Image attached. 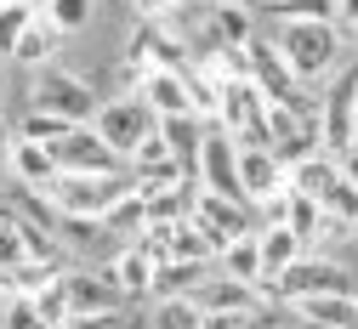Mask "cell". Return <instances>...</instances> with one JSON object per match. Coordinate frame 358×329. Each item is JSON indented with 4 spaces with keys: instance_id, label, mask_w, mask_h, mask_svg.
<instances>
[{
    "instance_id": "cell-1",
    "label": "cell",
    "mask_w": 358,
    "mask_h": 329,
    "mask_svg": "<svg viewBox=\"0 0 358 329\" xmlns=\"http://www.w3.org/2000/svg\"><path fill=\"white\" fill-rule=\"evenodd\" d=\"M131 170H108V176H92V170H57L46 182V199L57 216H108L125 193H131Z\"/></svg>"
},
{
    "instance_id": "cell-2",
    "label": "cell",
    "mask_w": 358,
    "mask_h": 329,
    "mask_svg": "<svg viewBox=\"0 0 358 329\" xmlns=\"http://www.w3.org/2000/svg\"><path fill=\"white\" fill-rule=\"evenodd\" d=\"M336 29L341 23H285L279 29V52H285V63L296 68L301 85H313V80H324V74L341 68V34Z\"/></svg>"
},
{
    "instance_id": "cell-3",
    "label": "cell",
    "mask_w": 358,
    "mask_h": 329,
    "mask_svg": "<svg viewBox=\"0 0 358 329\" xmlns=\"http://www.w3.org/2000/svg\"><path fill=\"white\" fill-rule=\"evenodd\" d=\"M336 290H352V278H347L341 261H330V256H296L273 284H267V301H273V307H296L307 295H336Z\"/></svg>"
},
{
    "instance_id": "cell-4",
    "label": "cell",
    "mask_w": 358,
    "mask_h": 329,
    "mask_svg": "<svg viewBox=\"0 0 358 329\" xmlns=\"http://www.w3.org/2000/svg\"><path fill=\"white\" fill-rule=\"evenodd\" d=\"M216 125L234 136L239 148H267V97L256 80H222V108Z\"/></svg>"
},
{
    "instance_id": "cell-5",
    "label": "cell",
    "mask_w": 358,
    "mask_h": 329,
    "mask_svg": "<svg viewBox=\"0 0 358 329\" xmlns=\"http://www.w3.org/2000/svg\"><path fill=\"white\" fill-rule=\"evenodd\" d=\"M92 125H97L103 142L131 165V154H137L148 136L159 131V114H154L143 97H114V103H103V108H97V119H92Z\"/></svg>"
},
{
    "instance_id": "cell-6",
    "label": "cell",
    "mask_w": 358,
    "mask_h": 329,
    "mask_svg": "<svg viewBox=\"0 0 358 329\" xmlns=\"http://www.w3.org/2000/svg\"><path fill=\"white\" fill-rule=\"evenodd\" d=\"M34 108H52V114H63V119H74V125H92L103 103H97L92 80H80V74H69V68H40V74H34Z\"/></svg>"
},
{
    "instance_id": "cell-7",
    "label": "cell",
    "mask_w": 358,
    "mask_h": 329,
    "mask_svg": "<svg viewBox=\"0 0 358 329\" xmlns=\"http://www.w3.org/2000/svg\"><path fill=\"white\" fill-rule=\"evenodd\" d=\"M194 221L210 233L216 256H222V244H234V239H245V233L262 227L250 199H228V193H210V187H199V193H194Z\"/></svg>"
},
{
    "instance_id": "cell-8",
    "label": "cell",
    "mask_w": 358,
    "mask_h": 329,
    "mask_svg": "<svg viewBox=\"0 0 358 329\" xmlns=\"http://www.w3.org/2000/svg\"><path fill=\"white\" fill-rule=\"evenodd\" d=\"M250 80L262 85V97L267 103H290V108H319L301 91V80H296V68L285 63V52L273 40H250Z\"/></svg>"
},
{
    "instance_id": "cell-9",
    "label": "cell",
    "mask_w": 358,
    "mask_h": 329,
    "mask_svg": "<svg viewBox=\"0 0 358 329\" xmlns=\"http://www.w3.org/2000/svg\"><path fill=\"white\" fill-rule=\"evenodd\" d=\"M199 187H210V193H228V199H245L239 187V142L228 131H222L216 119L205 125V148H199Z\"/></svg>"
},
{
    "instance_id": "cell-10",
    "label": "cell",
    "mask_w": 358,
    "mask_h": 329,
    "mask_svg": "<svg viewBox=\"0 0 358 329\" xmlns=\"http://www.w3.org/2000/svg\"><path fill=\"white\" fill-rule=\"evenodd\" d=\"M52 159H57V170H92V176H108V170H131L103 136H97V125H74L63 142H52Z\"/></svg>"
},
{
    "instance_id": "cell-11",
    "label": "cell",
    "mask_w": 358,
    "mask_h": 329,
    "mask_svg": "<svg viewBox=\"0 0 358 329\" xmlns=\"http://www.w3.org/2000/svg\"><path fill=\"white\" fill-rule=\"evenodd\" d=\"M352 91H358V68L341 74L324 97H319V136H324V154L352 148V136H358V125H352Z\"/></svg>"
},
{
    "instance_id": "cell-12",
    "label": "cell",
    "mask_w": 358,
    "mask_h": 329,
    "mask_svg": "<svg viewBox=\"0 0 358 329\" xmlns=\"http://www.w3.org/2000/svg\"><path fill=\"white\" fill-rule=\"evenodd\" d=\"M63 278H69V301H74V312H125V290L114 284L108 261H103L97 272H80V267H69Z\"/></svg>"
},
{
    "instance_id": "cell-13",
    "label": "cell",
    "mask_w": 358,
    "mask_h": 329,
    "mask_svg": "<svg viewBox=\"0 0 358 329\" xmlns=\"http://www.w3.org/2000/svg\"><path fill=\"white\" fill-rule=\"evenodd\" d=\"M194 301L210 312V307H222V312H262V307H273L267 301V290H256V284H245V278H228V272H210L205 284L194 290Z\"/></svg>"
},
{
    "instance_id": "cell-14",
    "label": "cell",
    "mask_w": 358,
    "mask_h": 329,
    "mask_svg": "<svg viewBox=\"0 0 358 329\" xmlns=\"http://www.w3.org/2000/svg\"><path fill=\"white\" fill-rule=\"evenodd\" d=\"M131 97H143L154 114H188L194 108V91H188V68H148L137 80Z\"/></svg>"
},
{
    "instance_id": "cell-15",
    "label": "cell",
    "mask_w": 358,
    "mask_h": 329,
    "mask_svg": "<svg viewBox=\"0 0 358 329\" xmlns=\"http://www.w3.org/2000/svg\"><path fill=\"white\" fill-rule=\"evenodd\" d=\"M205 125H210V119H199L194 108H188V114H159V136H165L171 159L182 165L194 182H199V148H205Z\"/></svg>"
},
{
    "instance_id": "cell-16",
    "label": "cell",
    "mask_w": 358,
    "mask_h": 329,
    "mask_svg": "<svg viewBox=\"0 0 358 329\" xmlns=\"http://www.w3.org/2000/svg\"><path fill=\"white\" fill-rule=\"evenodd\" d=\"M52 239H57V250H63V256L92 261V256H103V250H108L114 233H108V221H103V216H57V233H52Z\"/></svg>"
},
{
    "instance_id": "cell-17",
    "label": "cell",
    "mask_w": 358,
    "mask_h": 329,
    "mask_svg": "<svg viewBox=\"0 0 358 329\" xmlns=\"http://www.w3.org/2000/svg\"><path fill=\"white\" fill-rule=\"evenodd\" d=\"M239 187H245V199L262 205L267 193H279L285 187V165L273 148H239Z\"/></svg>"
},
{
    "instance_id": "cell-18",
    "label": "cell",
    "mask_w": 358,
    "mask_h": 329,
    "mask_svg": "<svg viewBox=\"0 0 358 329\" xmlns=\"http://www.w3.org/2000/svg\"><path fill=\"white\" fill-rule=\"evenodd\" d=\"M256 250H262V290H267L296 256H307V239L296 227H256Z\"/></svg>"
},
{
    "instance_id": "cell-19",
    "label": "cell",
    "mask_w": 358,
    "mask_h": 329,
    "mask_svg": "<svg viewBox=\"0 0 358 329\" xmlns=\"http://www.w3.org/2000/svg\"><path fill=\"white\" fill-rule=\"evenodd\" d=\"M154 250L148 244H137V239H131L120 256H108V272H114V284L125 290V301H143L148 295V284H154Z\"/></svg>"
},
{
    "instance_id": "cell-20",
    "label": "cell",
    "mask_w": 358,
    "mask_h": 329,
    "mask_svg": "<svg viewBox=\"0 0 358 329\" xmlns=\"http://www.w3.org/2000/svg\"><path fill=\"white\" fill-rule=\"evenodd\" d=\"M216 272V261H159L154 267V284H148V295L159 301V295H194L199 284H205V278Z\"/></svg>"
},
{
    "instance_id": "cell-21",
    "label": "cell",
    "mask_w": 358,
    "mask_h": 329,
    "mask_svg": "<svg viewBox=\"0 0 358 329\" xmlns=\"http://www.w3.org/2000/svg\"><path fill=\"white\" fill-rule=\"evenodd\" d=\"M301 323H336V329H358V290H336V295H307L296 301Z\"/></svg>"
},
{
    "instance_id": "cell-22",
    "label": "cell",
    "mask_w": 358,
    "mask_h": 329,
    "mask_svg": "<svg viewBox=\"0 0 358 329\" xmlns=\"http://www.w3.org/2000/svg\"><path fill=\"white\" fill-rule=\"evenodd\" d=\"M210 40L216 45H250L256 40L250 0H210Z\"/></svg>"
},
{
    "instance_id": "cell-23",
    "label": "cell",
    "mask_w": 358,
    "mask_h": 329,
    "mask_svg": "<svg viewBox=\"0 0 358 329\" xmlns=\"http://www.w3.org/2000/svg\"><path fill=\"white\" fill-rule=\"evenodd\" d=\"M12 176L29 182V187H46V182L57 176L52 148H46V142H29V136H17V142H12Z\"/></svg>"
},
{
    "instance_id": "cell-24",
    "label": "cell",
    "mask_w": 358,
    "mask_h": 329,
    "mask_svg": "<svg viewBox=\"0 0 358 329\" xmlns=\"http://www.w3.org/2000/svg\"><path fill=\"white\" fill-rule=\"evenodd\" d=\"M57 34H63V29H57L46 12H34V23L23 29V40H17V52H12V57H17V63H29V68H46V63H52V52H57Z\"/></svg>"
},
{
    "instance_id": "cell-25",
    "label": "cell",
    "mask_w": 358,
    "mask_h": 329,
    "mask_svg": "<svg viewBox=\"0 0 358 329\" xmlns=\"http://www.w3.org/2000/svg\"><path fill=\"white\" fill-rule=\"evenodd\" d=\"M216 267L228 272V278H245V284L262 290V250H256V233H245V239H234V244H222Z\"/></svg>"
},
{
    "instance_id": "cell-26",
    "label": "cell",
    "mask_w": 358,
    "mask_h": 329,
    "mask_svg": "<svg viewBox=\"0 0 358 329\" xmlns=\"http://www.w3.org/2000/svg\"><path fill=\"white\" fill-rule=\"evenodd\" d=\"M205 323V307L194 295H159L154 301V329H199Z\"/></svg>"
},
{
    "instance_id": "cell-27",
    "label": "cell",
    "mask_w": 358,
    "mask_h": 329,
    "mask_svg": "<svg viewBox=\"0 0 358 329\" xmlns=\"http://www.w3.org/2000/svg\"><path fill=\"white\" fill-rule=\"evenodd\" d=\"M114 239H131V233H148V199H143V187H131V193L103 216Z\"/></svg>"
},
{
    "instance_id": "cell-28",
    "label": "cell",
    "mask_w": 358,
    "mask_h": 329,
    "mask_svg": "<svg viewBox=\"0 0 358 329\" xmlns=\"http://www.w3.org/2000/svg\"><path fill=\"white\" fill-rule=\"evenodd\" d=\"M267 12L279 23H336L341 0H267Z\"/></svg>"
},
{
    "instance_id": "cell-29",
    "label": "cell",
    "mask_w": 358,
    "mask_h": 329,
    "mask_svg": "<svg viewBox=\"0 0 358 329\" xmlns=\"http://www.w3.org/2000/svg\"><path fill=\"white\" fill-rule=\"evenodd\" d=\"M74 131V119H63V114H52V108H29L23 119H17V136H29V142H63V136Z\"/></svg>"
},
{
    "instance_id": "cell-30",
    "label": "cell",
    "mask_w": 358,
    "mask_h": 329,
    "mask_svg": "<svg viewBox=\"0 0 358 329\" xmlns=\"http://www.w3.org/2000/svg\"><path fill=\"white\" fill-rule=\"evenodd\" d=\"M0 329H52V323L40 318L34 295H23V290H6V307H0Z\"/></svg>"
},
{
    "instance_id": "cell-31",
    "label": "cell",
    "mask_w": 358,
    "mask_h": 329,
    "mask_svg": "<svg viewBox=\"0 0 358 329\" xmlns=\"http://www.w3.org/2000/svg\"><path fill=\"white\" fill-rule=\"evenodd\" d=\"M34 307H40V318L57 329V323L74 312V301H69V278H52V284H40V290H34Z\"/></svg>"
},
{
    "instance_id": "cell-32",
    "label": "cell",
    "mask_w": 358,
    "mask_h": 329,
    "mask_svg": "<svg viewBox=\"0 0 358 329\" xmlns=\"http://www.w3.org/2000/svg\"><path fill=\"white\" fill-rule=\"evenodd\" d=\"M29 23H34V6H23V0L0 6V57H12V52H17V40H23Z\"/></svg>"
},
{
    "instance_id": "cell-33",
    "label": "cell",
    "mask_w": 358,
    "mask_h": 329,
    "mask_svg": "<svg viewBox=\"0 0 358 329\" xmlns=\"http://www.w3.org/2000/svg\"><path fill=\"white\" fill-rule=\"evenodd\" d=\"M319 221H324V205H319V199H307V193H296V187H290V221H285V227H296L301 239L313 244V239H319Z\"/></svg>"
},
{
    "instance_id": "cell-34",
    "label": "cell",
    "mask_w": 358,
    "mask_h": 329,
    "mask_svg": "<svg viewBox=\"0 0 358 329\" xmlns=\"http://www.w3.org/2000/svg\"><path fill=\"white\" fill-rule=\"evenodd\" d=\"M319 205H324V216H341V221L358 227V187H352L347 176H336V182L324 187V199H319Z\"/></svg>"
},
{
    "instance_id": "cell-35",
    "label": "cell",
    "mask_w": 358,
    "mask_h": 329,
    "mask_svg": "<svg viewBox=\"0 0 358 329\" xmlns=\"http://www.w3.org/2000/svg\"><path fill=\"white\" fill-rule=\"evenodd\" d=\"M46 17H52L63 34H74V29H85V23H92V0H52V6H46Z\"/></svg>"
},
{
    "instance_id": "cell-36",
    "label": "cell",
    "mask_w": 358,
    "mask_h": 329,
    "mask_svg": "<svg viewBox=\"0 0 358 329\" xmlns=\"http://www.w3.org/2000/svg\"><path fill=\"white\" fill-rule=\"evenodd\" d=\"M120 323H125L120 312H69L57 329H120Z\"/></svg>"
},
{
    "instance_id": "cell-37",
    "label": "cell",
    "mask_w": 358,
    "mask_h": 329,
    "mask_svg": "<svg viewBox=\"0 0 358 329\" xmlns=\"http://www.w3.org/2000/svg\"><path fill=\"white\" fill-rule=\"evenodd\" d=\"M131 6H137V17H148V23H165L182 6H194V0H131Z\"/></svg>"
},
{
    "instance_id": "cell-38",
    "label": "cell",
    "mask_w": 358,
    "mask_h": 329,
    "mask_svg": "<svg viewBox=\"0 0 358 329\" xmlns=\"http://www.w3.org/2000/svg\"><path fill=\"white\" fill-rule=\"evenodd\" d=\"M12 142H17V131H6V119H0V182L12 170Z\"/></svg>"
},
{
    "instance_id": "cell-39",
    "label": "cell",
    "mask_w": 358,
    "mask_h": 329,
    "mask_svg": "<svg viewBox=\"0 0 358 329\" xmlns=\"http://www.w3.org/2000/svg\"><path fill=\"white\" fill-rule=\"evenodd\" d=\"M336 165H341V176L358 187V148H341V154H336Z\"/></svg>"
},
{
    "instance_id": "cell-40",
    "label": "cell",
    "mask_w": 358,
    "mask_h": 329,
    "mask_svg": "<svg viewBox=\"0 0 358 329\" xmlns=\"http://www.w3.org/2000/svg\"><path fill=\"white\" fill-rule=\"evenodd\" d=\"M336 23H347V29L358 23V0H341V12H336Z\"/></svg>"
},
{
    "instance_id": "cell-41",
    "label": "cell",
    "mask_w": 358,
    "mask_h": 329,
    "mask_svg": "<svg viewBox=\"0 0 358 329\" xmlns=\"http://www.w3.org/2000/svg\"><path fill=\"white\" fill-rule=\"evenodd\" d=\"M23 6H34V12H46V6H52V0H23Z\"/></svg>"
},
{
    "instance_id": "cell-42",
    "label": "cell",
    "mask_w": 358,
    "mask_h": 329,
    "mask_svg": "<svg viewBox=\"0 0 358 329\" xmlns=\"http://www.w3.org/2000/svg\"><path fill=\"white\" fill-rule=\"evenodd\" d=\"M352 125H358V91H352Z\"/></svg>"
},
{
    "instance_id": "cell-43",
    "label": "cell",
    "mask_w": 358,
    "mask_h": 329,
    "mask_svg": "<svg viewBox=\"0 0 358 329\" xmlns=\"http://www.w3.org/2000/svg\"><path fill=\"white\" fill-rule=\"evenodd\" d=\"M0 307H6V290H0Z\"/></svg>"
},
{
    "instance_id": "cell-44",
    "label": "cell",
    "mask_w": 358,
    "mask_h": 329,
    "mask_svg": "<svg viewBox=\"0 0 358 329\" xmlns=\"http://www.w3.org/2000/svg\"><path fill=\"white\" fill-rule=\"evenodd\" d=\"M0 6H12V0H0Z\"/></svg>"
},
{
    "instance_id": "cell-45",
    "label": "cell",
    "mask_w": 358,
    "mask_h": 329,
    "mask_svg": "<svg viewBox=\"0 0 358 329\" xmlns=\"http://www.w3.org/2000/svg\"><path fill=\"white\" fill-rule=\"evenodd\" d=\"M352 34H358V23H352Z\"/></svg>"
},
{
    "instance_id": "cell-46",
    "label": "cell",
    "mask_w": 358,
    "mask_h": 329,
    "mask_svg": "<svg viewBox=\"0 0 358 329\" xmlns=\"http://www.w3.org/2000/svg\"><path fill=\"white\" fill-rule=\"evenodd\" d=\"M120 329H131V323H120Z\"/></svg>"
}]
</instances>
